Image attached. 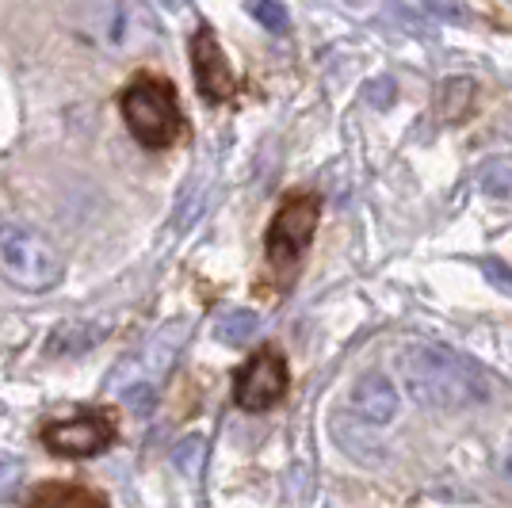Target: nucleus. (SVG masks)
Masks as SVG:
<instances>
[{
    "instance_id": "obj_23",
    "label": "nucleus",
    "mask_w": 512,
    "mask_h": 508,
    "mask_svg": "<svg viewBox=\"0 0 512 508\" xmlns=\"http://www.w3.org/2000/svg\"><path fill=\"white\" fill-rule=\"evenodd\" d=\"M157 4H161V8H169V12H180L188 0H157Z\"/></svg>"
},
{
    "instance_id": "obj_16",
    "label": "nucleus",
    "mask_w": 512,
    "mask_h": 508,
    "mask_svg": "<svg viewBox=\"0 0 512 508\" xmlns=\"http://www.w3.org/2000/svg\"><path fill=\"white\" fill-rule=\"evenodd\" d=\"M20 486H23V463H20V459H8V455H0V505L16 501Z\"/></svg>"
},
{
    "instance_id": "obj_21",
    "label": "nucleus",
    "mask_w": 512,
    "mask_h": 508,
    "mask_svg": "<svg viewBox=\"0 0 512 508\" xmlns=\"http://www.w3.org/2000/svg\"><path fill=\"white\" fill-rule=\"evenodd\" d=\"M482 272H486V279H490L497 291L512 295V268L509 264H501V260H486V264H482Z\"/></svg>"
},
{
    "instance_id": "obj_24",
    "label": "nucleus",
    "mask_w": 512,
    "mask_h": 508,
    "mask_svg": "<svg viewBox=\"0 0 512 508\" xmlns=\"http://www.w3.org/2000/svg\"><path fill=\"white\" fill-rule=\"evenodd\" d=\"M505 478H509V486H512V455H509V463H505Z\"/></svg>"
},
{
    "instance_id": "obj_14",
    "label": "nucleus",
    "mask_w": 512,
    "mask_h": 508,
    "mask_svg": "<svg viewBox=\"0 0 512 508\" xmlns=\"http://www.w3.org/2000/svg\"><path fill=\"white\" fill-rule=\"evenodd\" d=\"M470 104H474V81H467V77H455V81H448V85L440 88V115L448 123L463 119L470 111Z\"/></svg>"
},
{
    "instance_id": "obj_12",
    "label": "nucleus",
    "mask_w": 512,
    "mask_h": 508,
    "mask_svg": "<svg viewBox=\"0 0 512 508\" xmlns=\"http://www.w3.org/2000/svg\"><path fill=\"white\" fill-rule=\"evenodd\" d=\"M107 325H92V321H65L62 329L50 337V352L54 356H81L96 340H104Z\"/></svg>"
},
{
    "instance_id": "obj_5",
    "label": "nucleus",
    "mask_w": 512,
    "mask_h": 508,
    "mask_svg": "<svg viewBox=\"0 0 512 508\" xmlns=\"http://www.w3.org/2000/svg\"><path fill=\"white\" fill-rule=\"evenodd\" d=\"M287 394V360L276 348H260L253 360L237 371L234 379V402L249 413L272 409Z\"/></svg>"
},
{
    "instance_id": "obj_6",
    "label": "nucleus",
    "mask_w": 512,
    "mask_h": 508,
    "mask_svg": "<svg viewBox=\"0 0 512 508\" xmlns=\"http://www.w3.org/2000/svg\"><path fill=\"white\" fill-rule=\"evenodd\" d=\"M115 440V421L107 413H85L73 421H58L43 428V444L65 459H88L100 455Z\"/></svg>"
},
{
    "instance_id": "obj_19",
    "label": "nucleus",
    "mask_w": 512,
    "mask_h": 508,
    "mask_svg": "<svg viewBox=\"0 0 512 508\" xmlns=\"http://www.w3.org/2000/svg\"><path fill=\"white\" fill-rule=\"evenodd\" d=\"M425 8L432 12V16H440V20H448V23H467L470 20V12H467V4H463V0H425Z\"/></svg>"
},
{
    "instance_id": "obj_17",
    "label": "nucleus",
    "mask_w": 512,
    "mask_h": 508,
    "mask_svg": "<svg viewBox=\"0 0 512 508\" xmlns=\"http://www.w3.org/2000/svg\"><path fill=\"white\" fill-rule=\"evenodd\" d=\"M176 466L184 470V474H199V463H203V436H188L184 444L176 447Z\"/></svg>"
},
{
    "instance_id": "obj_1",
    "label": "nucleus",
    "mask_w": 512,
    "mask_h": 508,
    "mask_svg": "<svg viewBox=\"0 0 512 508\" xmlns=\"http://www.w3.org/2000/svg\"><path fill=\"white\" fill-rule=\"evenodd\" d=\"M394 371L406 386V394L421 409L436 413H459L470 405H482L490 398L486 382L478 379V371L467 360H459L444 344H406L394 356Z\"/></svg>"
},
{
    "instance_id": "obj_15",
    "label": "nucleus",
    "mask_w": 512,
    "mask_h": 508,
    "mask_svg": "<svg viewBox=\"0 0 512 508\" xmlns=\"http://www.w3.org/2000/svg\"><path fill=\"white\" fill-rule=\"evenodd\" d=\"M245 12H249L260 27L276 31V35H287V31H291V16H287L283 0H245Z\"/></svg>"
},
{
    "instance_id": "obj_8",
    "label": "nucleus",
    "mask_w": 512,
    "mask_h": 508,
    "mask_svg": "<svg viewBox=\"0 0 512 508\" xmlns=\"http://www.w3.org/2000/svg\"><path fill=\"white\" fill-rule=\"evenodd\" d=\"M348 409L367 424H390L398 417V390L383 375H360L348 390Z\"/></svg>"
},
{
    "instance_id": "obj_20",
    "label": "nucleus",
    "mask_w": 512,
    "mask_h": 508,
    "mask_svg": "<svg viewBox=\"0 0 512 508\" xmlns=\"http://www.w3.org/2000/svg\"><path fill=\"white\" fill-rule=\"evenodd\" d=\"M394 92H398V88H394V81H390V77H379V81H371V85H367V104H371V107H390V104H394Z\"/></svg>"
},
{
    "instance_id": "obj_22",
    "label": "nucleus",
    "mask_w": 512,
    "mask_h": 508,
    "mask_svg": "<svg viewBox=\"0 0 512 508\" xmlns=\"http://www.w3.org/2000/svg\"><path fill=\"white\" fill-rule=\"evenodd\" d=\"M390 16H394V20H402V23H406V31H409V35H425V23L417 20V16L409 12V8H402L398 0L390 4Z\"/></svg>"
},
{
    "instance_id": "obj_3",
    "label": "nucleus",
    "mask_w": 512,
    "mask_h": 508,
    "mask_svg": "<svg viewBox=\"0 0 512 508\" xmlns=\"http://www.w3.org/2000/svg\"><path fill=\"white\" fill-rule=\"evenodd\" d=\"M123 119H127L130 134L150 149L172 146L184 127L176 92L165 81H134L123 92Z\"/></svg>"
},
{
    "instance_id": "obj_13",
    "label": "nucleus",
    "mask_w": 512,
    "mask_h": 508,
    "mask_svg": "<svg viewBox=\"0 0 512 508\" xmlns=\"http://www.w3.org/2000/svg\"><path fill=\"white\" fill-rule=\"evenodd\" d=\"M256 329H260V318H256L253 310H226L222 318L214 321V340L230 344V348H241L245 340L256 337Z\"/></svg>"
},
{
    "instance_id": "obj_11",
    "label": "nucleus",
    "mask_w": 512,
    "mask_h": 508,
    "mask_svg": "<svg viewBox=\"0 0 512 508\" xmlns=\"http://www.w3.org/2000/svg\"><path fill=\"white\" fill-rule=\"evenodd\" d=\"M27 508H107L104 493L85 486H62V482H46L31 493Z\"/></svg>"
},
{
    "instance_id": "obj_7",
    "label": "nucleus",
    "mask_w": 512,
    "mask_h": 508,
    "mask_svg": "<svg viewBox=\"0 0 512 508\" xmlns=\"http://www.w3.org/2000/svg\"><path fill=\"white\" fill-rule=\"evenodd\" d=\"M192 65L195 85H199L203 100L222 104V100L234 96V73H230V62H226V54H222V46H218L211 27H199L192 35Z\"/></svg>"
},
{
    "instance_id": "obj_4",
    "label": "nucleus",
    "mask_w": 512,
    "mask_h": 508,
    "mask_svg": "<svg viewBox=\"0 0 512 508\" xmlns=\"http://www.w3.org/2000/svg\"><path fill=\"white\" fill-rule=\"evenodd\" d=\"M321 203L318 195H291L279 214L272 218V230H268V260L276 268H295L299 256L306 253L310 237L318 230Z\"/></svg>"
},
{
    "instance_id": "obj_10",
    "label": "nucleus",
    "mask_w": 512,
    "mask_h": 508,
    "mask_svg": "<svg viewBox=\"0 0 512 508\" xmlns=\"http://www.w3.org/2000/svg\"><path fill=\"white\" fill-rule=\"evenodd\" d=\"M333 436H337V444H341L344 455H352L360 466H383L386 463V444L375 436V432H367V421H352V417H337L333 421Z\"/></svg>"
},
{
    "instance_id": "obj_18",
    "label": "nucleus",
    "mask_w": 512,
    "mask_h": 508,
    "mask_svg": "<svg viewBox=\"0 0 512 508\" xmlns=\"http://www.w3.org/2000/svg\"><path fill=\"white\" fill-rule=\"evenodd\" d=\"M482 188H486V195H493V199H509L512 195V169L493 165V169L486 172V180H482Z\"/></svg>"
},
{
    "instance_id": "obj_9",
    "label": "nucleus",
    "mask_w": 512,
    "mask_h": 508,
    "mask_svg": "<svg viewBox=\"0 0 512 508\" xmlns=\"http://www.w3.org/2000/svg\"><path fill=\"white\" fill-rule=\"evenodd\" d=\"M184 337H188V321H172V325H165V329H161V333H157V337L138 352V360L127 363V375H138V382L153 386V382L161 379V375L172 367L176 348L184 344Z\"/></svg>"
},
{
    "instance_id": "obj_2",
    "label": "nucleus",
    "mask_w": 512,
    "mask_h": 508,
    "mask_svg": "<svg viewBox=\"0 0 512 508\" xmlns=\"http://www.w3.org/2000/svg\"><path fill=\"white\" fill-rule=\"evenodd\" d=\"M0 272L20 291L46 295L62 283L65 260L39 230L20 226V222H4L0 226Z\"/></svg>"
}]
</instances>
